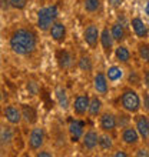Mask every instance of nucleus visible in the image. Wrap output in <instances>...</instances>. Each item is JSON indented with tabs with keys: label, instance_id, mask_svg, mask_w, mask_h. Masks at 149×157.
<instances>
[{
	"label": "nucleus",
	"instance_id": "5701e85b",
	"mask_svg": "<svg viewBox=\"0 0 149 157\" xmlns=\"http://www.w3.org/2000/svg\"><path fill=\"white\" fill-rule=\"evenodd\" d=\"M54 97H56V101L60 106V109L63 110H67L69 106H70V97L67 94V90L63 86H58L56 90H54Z\"/></svg>",
	"mask_w": 149,
	"mask_h": 157
},
{
	"label": "nucleus",
	"instance_id": "f704fd0d",
	"mask_svg": "<svg viewBox=\"0 0 149 157\" xmlns=\"http://www.w3.org/2000/svg\"><path fill=\"white\" fill-rule=\"evenodd\" d=\"M111 156H113V157H128L129 153H126L123 149H115V147H113Z\"/></svg>",
	"mask_w": 149,
	"mask_h": 157
},
{
	"label": "nucleus",
	"instance_id": "4be33fe9",
	"mask_svg": "<svg viewBox=\"0 0 149 157\" xmlns=\"http://www.w3.org/2000/svg\"><path fill=\"white\" fill-rule=\"evenodd\" d=\"M83 133H85V123L83 121H80V120L70 121V124H69V134H70L72 141H74V143L80 141V137H82Z\"/></svg>",
	"mask_w": 149,
	"mask_h": 157
},
{
	"label": "nucleus",
	"instance_id": "423d86ee",
	"mask_svg": "<svg viewBox=\"0 0 149 157\" xmlns=\"http://www.w3.org/2000/svg\"><path fill=\"white\" fill-rule=\"evenodd\" d=\"M120 141L125 146H128L131 149H136L138 146L141 144V136L136 132V128L133 127L132 124H129L126 127L120 128Z\"/></svg>",
	"mask_w": 149,
	"mask_h": 157
},
{
	"label": "nucleus",
	"instance_id": "58836bf2",
	"mask_svg": "<svg viewBox=\"0 0 149 157\" xmlns=\"http://www.w3.org/2000/svg\"><path fill=\"white\" fill-rule=\"evenodd\" d=\"M108 3L111 4L112 7H120L122 3H123V0H108Z\"/></svg>",
	"mask_w": 149,
	"mask_h": 157
},
{
	"label": "nucleus",
	"instance_id": "0eeeda50",
	"mask_svg": "<svg viewBox=\"0 0 149 157\" xmlns=\"http://www.w3.org/2000/svg\"><path fill=\"white\" fill-rule=\"evenodd\" d=\"M56 62H58V66L63 71H69L76 66L78 59H76L73 52H70L69 49H60L56 53Z\"/></svg>",
	"mask_w": 149,
	"mask_h": 157
},
{
	"label": "nucleus",
	"instance_id": "a19ab883",
	"mask_svg": "<svg viewBox=\"0 0 149 157\" xmlns=\"http://www.w3.org/2000/svg\"><path fill=\"white\" fill-rule=\"evenodd\" d=\"M3 101V94H2V91H0V103Z\"/></svg>",
	"mask_w": 149,
	"mask_h": 157
},
{
	"label": "nucleus",
	"instance_id": "dca6fc26",
	"mask_svg": "<svg viewBox=\"0 0 149 157\" xmlns=\"http://www.w3.org/2000/svg\"><path fill=\"white\" fill-rule=\"evenodd\" d=\"M49 34L50 37L53 39L56 43H63L66 40V36H67V29H66V25L63 21H53L52 26L49 27Z\"/></svg>",
	"mask_w": 149,
	"mask_h": 157
},
{
	"label": "nucleus",
	"instance_id": "72a5a7b5",
	"mask_svg": "<svg viewBox=\"0 0 149 157\" xmlns=\"http://www.w3.org/2000/svg\"><path fill=\"white\" fill-rule=\"evenodd\" d=\"M141 75H142V83H143V86L146 87V90H149V67H145V69L141 71Z\"/></svg>",
	"mask_w": 149,
	"mask_h": 157
},
{
	"label": "nucleus",
	"instance_id": "9b49d317",
	"mask_svg": "<svg viewBox=\"0 0 149 157\" xmlns=\"http://www.w3.org/2000/svg\"><path fill=\"white\" fill-rule=\"evenodd\" d=\"M99 34H100V29L96 23H89L83 30V40L87 44L89 49H96L98 43H99Z\"/></svg>",
	"mask_w": 149,
	"mask_h": 157
},
{
	"label": "nucleus",
	"instance_id": "2eb2a0df",
	"mask_svg": "<svg viewBox=\"0 0 149 157\" xmlns=\"http://www.w3.org/2000/svg\"><path fill=\"white\" fill-rule=\"evenodd\" d=\"M3 116L6 119L7 123H10L12 126H19L22 123V112L20 107L16 104H7L3 109Z\"/></svg>",
	"mask_w": 149,
	"mask_h": 157
},
{
	"label": "nucleus",
	"instance_id": "9d476101",
	"mask_svg": "<svg viewBox=\"0 0 149 157\" xmlns=\"http://www.w3.org/2000/svg\"><path fill=\"white\" fill-rule=\"evenodd\" d=\"M16 139V130L10 123H0V149H10Z\"/></svg>",
	"mask_w": 149,
	"mask_h": 157
},
{
	"label": "nucleus",
	"instance_id": "4c0bfd02",
	"mask_svg": "<svg viewBox=\"0 0 149 157\" xmlns=\"http://www.w3.org/2000/svg\"><path fill=\"white\" fill-rule=\"evenodd\" d=\"M0 9L9 10L10 9V0H0Z\"/></svg>",
	"mask_w": 149,
	"mask_h": 157
},
{
	"label": "nucleus",
	"instance_id": "b1692460",
	"mask_svg": "<svg viewBox=\"0 0 149 157\" xmlns=\"http://www.w3.org/2000/svg\"><path fill=\"white\" fill-rule=\"evenodd\" d=\"M105 75L108 77L109 83H118L125 78V70H123V67L118 66V64H113V66H109V69L105 71Z\"/></svg>",
	"mask_w": 149,
	"mask_h": 157
},
{
	"label": "nucleus",
	"instance_id": "ea45409f",
	"mask_svg": "<svg viewBox=\"0 0 149 157\" xmlns=\"http://www.w3.org/2000/svg\"><path fill=\"white\" fill-rule=\"evenodd\" d=\"M145 14L149 17V0H148V3H146V6H145Z\"/></svg>",
	"mask_w": 149,
	"mask_h": 157
},
{
	"label": "nucleus",
	"instance_id": "393cba45",
	"mask_svg": "<svg viewBox=\"0 0 149 157\" xmlns=\"http://www.w3.org/2000/svg\"><path fill=\"white\" fill-rule=\"evenodd\" d=\"M115 147L113 144V140H112V136L108 134V133H102L99 134V140H98V149L100 151H105V153H108V151H112Z\"/></svg>",
	"mask_w": 149,
	"mask_h": 157
},
{
	"label": "nucleus",
	"instance_id": "20e7f679",
	"mask_svg": "<svg viewBox=\"0 0 149 157\" xmlns=\"http://www.w3.org/2000/svg\"><path fill=\"white\" fill-rule=\"evenodd\" d=\"M46 141V132L42 126H33L29 133V139H27V147L30 151H37L45 146Z\"/></svg>",
	"mask_w": 149,
	"mask_h": 157
},
{
	"label": "nucleus",
	"instance_id": "412c9836",
	"mask_svg": "<svg viewBox=\"0 0 149 157\" xmlns=\"http://www.w3.org/2000/svg\"><path fill=\"white\" fill-rule=\"evenodd\" d=\"M113 54H115V59L120 64H129L131 60H132V53H131V50L126 47L125 44H118L113 49Z\"/></svg>",
	"mask_w": 149,
	"mask_h": 157
},
{
	"label": "nucleus",
	"instance_id": "f8f14e48",
	"mask_svg": "<svg viewBox=\"0 0 149 157\" xmlns=\"http://www.w3.org/2000/svg\"><path fill=\"white\" fill-rule=\"evenodd\" d=\"M99 44L102 47V52L105 53L106 57H109L112 53H113V49H115V41L111 34V30H109V26H103L102 30H100L99 34Z\"/></svg>",
	"mask_w": 149,
	"mask_h": 157
},
{
	"label": "nucleus",
	"instance_id": "2f4dec72",
	"mask_svg": "<svg viewBox=\"0 0 149 157\" xmlns=\"http://www.w3.org/2000/svg\"><path fill=\"white\" fill-rule=\"evenodd\" d=\"M141 103H142V109L145 110L146 114H149V90H143L141 96Z\"/></svg>",
	"mask_w": 149,
	"mask_h": 157
},
{
	"label": "nucleus",
	"instance_id": "473e14b6",
	"mask_svg": "<svg viewBox=\"0 0 149 157\" xmlns=\"http://www.w3.org/2000/svg\"><path fill=\"white\" fill-rule=\"evenodd\" d=\"M27 6V0H10V7L16 10H23Z\"/></svg>",
	"mask_w": 149,
	"mask_h": 157
},
{
	"label": "nucleus",
	"instance_id": "c9c22d12",
	"mask_svg": "<svg viewBox=\"0 0 149 157\" xmlns=\"http://www.w3.org/2000/svg\"><path fill=\"white\" fill-rule=\"evenodd\" d=\"M135 156L138 157H149V150L145 147H136V151H135Z\"/></svg>",
	"mask_w": 149,
	"mask_h": 157
},
{
	"label": "nucleus",
	"instance_id": "bb28decb",
	"mask_svg": "<svg viewBox=\"0 0 149 157\" xmlns=\"http://www.w3.org/2000/svg\"><path fill=\"white\" fill-rule=\"evenodd\" d=\"M126 82H128V86L133 87V89H139L142 86V75L141 71L135 70V69H131L126 76Z\"/></svg>",
	"mask_w": 149,
	"mask_h": 157
},
{
	"label": "nucleus",
	"instance_id": "f03ea898",
	"mask_svg": "<svg viewBox=\"0 0 149 157\" xmlns=\"http://www.w3.org/2000/svg\"><path fill=\"white\" fill-rule=\"evenodd\" d=\"M119 106L123 112L129 113V114H135V113L141 112V94L138 93L136 89H133L131 86H125L119 96Z\"/></svg>",
	"mask_w": 149,
	"mask_h": 157
},
{
	"label": "nucleus",
	"instance_id": "79ce46f5",
	"mask_svg": "<svg viewBox=\"0 0 149 157\" xmlns=\"http://www.w3.org/2000/svg\"><path fill=\"white\" fill-rule=\"evenodd\" d=\"M148 37H149V26H148Z\"/></svg>",
	"mask_w": 149,
	"mask_h": 157
},
{
	"label": "nucleus",
	"instance_id": "7ed1b4c3",
	"mask_svg": "<svg viewBox=\"0 0 149 157\" xmlns=\"http://www.w3.org/2000/svg\"><path fill=\"white\" fill-rule=\"evenodd\" d=\"M58 16H59L58 4L42 7L37 12V29L42 30V32H47L49 27L52 26V23L58 20Z\"/></svg>",
	"mask_w": 149,
	"mask_h": 157
},
{
	"label": "nucleus",
	"instance_id": "4468645a",
	"mask_svg": "<svg viewBox=\"0 0 149 157\" xmlns=\"http://www.w3.org/2000/svg\"><path fill=\"white\" fill-rule=\"evenodd\" d=\"M98 140H99V133L96 132L95 128H89L85 130V133L80 137V143L82 147L86 151H95L98 149Z\"/></svg>",
	"mask_w": 149,
	"mask_h": 157
},
{
	"label": "nucleus",
	"instance_id": "7c9ffc66",
	"mask_svg": "<svg viewBox=\"0 0 149 157\" xmlns=\"http://www.w3.org/2000/svg\"><path fill=\"white\" fill-rule=\"evenodd\" d=\"M26 90H27V93H29L30 96H37L39 91H40V86H39V83L34 82V80H29V82L26 83Z\"/></svg>",
	"mask_w": 149,
	"mask_h": 157
},
{
	"label": "nucleus",
	"instance_id": "cd10ccee",
	"mask_svg": "<svg viewBox=\"0 0 149 157\" xmlns=\"http://www.w3.org/2000/svg\"><path fill=\"white\" fill-rule=\"evenodd\" d=\"M138 56L145 64H149V43L146 40H139L136 44Z\"/></svg>",
	"mask_w": 149,
	"mask_h": 157
},
{
	"label": "nucleus",
	"instance_id": "1a4fd4ad",
	"mask_svg": "<svg viewBox=\"0 0 149 157\" xmlns=\"http://www.w3.org/2000/svg\"><path fill=\"white\" fill-rule=\"evenodd\" d=\"M133 127L139 133L142 141H149V114L146 113H135Z\"/></svg>",
	"mask_w": 149,
	"mask_h": 157
},
{
	"label": "nucleus",
	"instance_id": "aec40b11",
	"mask_svg": "<svg viewBox=\"0 0 149 157\" xmlns=\"http://www.w3.org/2000/svg\"><path fill=\"white\" fill-rule=\"evenodd\" d=\"M111 34L112 37H113V41H115L116 44H120V43H123L128 37V33H126V27H125L123 23H120V21H115V23H112L111 27Z\"/></svg>",
	"mask_w": 149,
	"mask_h": 157
},
{
	"label": "nucleus",
	"instance_id": "ddd939ff",
	"mask_svg": "<svg viewBox=\"0 0 149 157\" xmlns=\"http://www.w3.org/2000/svg\"><path fill=\"white\" fill-rule=\"evenodd\" d=\"M109 80L105 75V71H96L93 76V89H95L96 94L100 97H106L109 94Z\"/></svg>",
	"mask_w": 149,
	"mask_h": 157
},
{
	"label": "nucleus",
	"instance_id": "f257e3e1",
	"mask_svg": "<svg viewBox=\"0 0 149 157\" xmlns=\"http://www.w3.org/2000/svg\"><path fill=\"white\" fill-rule=\"evenodd\" d=\"M39 39L37 33L32 27H17L12 32L9 37V47L16 56L20 57H29L36 53Z\"/></svg>",
	"mask_w": 149,
	"mask_h": 157
},
{
	"label": "nucleus",
	"instance_id": "e433bc0d",
	"mask_svg": "<svg viewBox=\"0 0 149 157\" xmlns=\"http://www.w3.org/2000/svg\"><path fill=\"white\" fill-rule=\"evenodd\" d=\"M36 156L37 157H52L53 156V153H50V151H47V150H37L36 151Z\"/></svg>",
	"mask_w": 149,
	"mask_h": 157
},
{
	"label": "nucleus",
	"instance_id": "39448f33",
	"mask_svg": "<svg viewBox=\"0 0 149 157\" xmlns=\"http://www.w3.org/2000/svg\"><path fill=\"white\" fill-rule=\"evenodd\" d=\"M99 130L102 133H108V134H115L118 130V123H116V114L111 110L108 112H102L99 114Z\"/></svg>",
	"mask_w": 149,
	"mask_h": 157
},
{
	"label": "nucleus",
	"instance_id": "6ab92c4d",
	"mask_svg": "<svg viewBox=\"0 0 149 157\" xmlns=\"http://www.w3.org/2000/svg\"><path fill=\"white\" fill-rule=\"evenodd\" d=\"M103 112V100L99 94H92L89 100V107H87V114L92 119L99 117V114Z\"/></svg>",
	"mask_w": 149,
	"mask_h": 157
},
{
	"label": "nucleus",
	"instance_id": "6e6552de",
	"mask_svg": "<svg viewBox=\"0 0 149 157\" xmlns=\"http://www.w3.org/2000/svg\"><path fill=\"white\" fill-rule=\"evenodd\" d=\"M89 100H91V94H89V93H79V94L74 96L73 101L70 103L74 116L76 117L86 116L87 107H89Z\"/></svg>",
	"mask_w": 149,
	"mask_h": 157
},
{
	"label": "nucleus",
	"instance_id": "a211bd4d",
	"mask_svg": "<svg viewBox=\"0 0 149 157\" xmlns=\"http://www.w3.org/2000/svg\"><path fill=\"white\" fill-rule=\"evenodd\" d=\"M20 112H22V120H25L26 124L34 126L39 120L37 116V110L32 104H20Z\"/></svg>",
	"mask_w": 149,
	"mask_h": 157
},
{
	"label": "nucleus",
	"instance_id": "a878e982",
	"mask_svg": "<svg viewBox=\"0 0 149 157\" xmlns=\"http://www.w3.org/2000/svg\"><path fill=\"white\" fill-rule=\"evenodd\" d=\"M76 66L83 71V73H91L93 70V62H92V57L86 53H82L79 56L78 62H76Z\"/></svg>",
	"mask_w": 149,
	"mask_h": 157
},
{
	"label": "nucleus",
	"instance_id": "c85d7f7f",
	"mask_svg": "<svg viewBox=\"0 0 149 157\" xmlns=\"http://www.w3.org/2000/svg\"><path fill=\"white\" fill-rule=\"evenodd\" d=\"M83 9L89 14H95L102 9V0H83Z\"/></svg>",
	"mask_w": 149,
	"mask_h": 157
},
{
	"label": "nucleus",
	"instance_id": "f3484780",
	"mask_svg": "<svg viewBox=\"0 0 149 157\" xmlns=\"http://www.w3.org/2000/svg\"><path fill=\"white\" fill-rule=\"evenodd\" d=\"M129 25H131V29L133 30V33L139 40H146L148 39V26L145 25L143 19L139 16H133L131 20H129Z\"/></svg>",
	"mask_w": 149,
	"mask_h": 157
},
{
	"label": "nucleus",
	"instance_id": "c756f323",
	"mask_svg": "<svg viewBox=\"0 0 149 157\" xmlns=\"http://www.w3.org/2000/svg\"><path fill=\"white\" fill-rule=\"evenodd\" d=\"M116 123H118V128H123L126 126L131 124V117H129V113H119L116 114Z\"/></svg>",
	"mask_w": 149,
	"mask_h": 157
}]
</instances>
